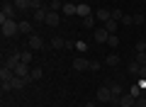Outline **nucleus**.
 Listing matches in <instances>:
<instances>
[{"instance_id": "nucleus-22", "label": "nucleus", "mask_w": 146, "mask_h": 107, "mask_svg": "<svg viewBox=\"0 0 146 107\" xmlns=\"http://www.w3.org/2000/svg\"><path fill=\"white\" fill-rule=\"evenodd\" d=\"M83 27H85V29H93V27H95V15L83 17Z\"/></svg>"}, {"instance_id": "nucleus-14", "label": "nucleus", "mask_w": 146, "mask_h": 107, "mask_svg": "<svg viewBox=\"0 0 146 107\" xmlns=\"http://www.w3.org/2000/svg\"><path fill=\"white\" fill-rule=\"evenodd\" d=\"M63 15H78V5L76 3H63Z\"/></svg>"}, {"instance_id": "nucleus-30", "label": "nucleus", "mask_w": 146, "mask_h": 107, "mask_svg": "<svg viewBox=\"0 0 146 107\" xmlns=\"http://www.w3.org/2000/svg\"><path fill=\"white\" fill-rule=\"evenodd\" d=\"M107 44L112 46V49H115V46H119V37H117V34H110V39H107Z\"/></svg>"}, {"instance_id": "nucleus-33", "label": "nucleus", "mask_w": 146, "mask_h": 107, "mask_svg": "<svg viewBox=\"0 0 146 107\" xmlns=\"http://www.w3.org/2000/svg\"><path fill=\"white\" fill-rule=\"evenodd\" d=\"M136 51H146V39H139V41H136Z\"/></svg>"}, {"instance_id": "nucleus-12", "label": "nucleus", "mask_w": 146, "mask_h": 107, "mask_svg": "<svg viewBox=\"0 0 146 107\" xmlns=\"http://www.w3.org/2000/svg\"><path fill=\"white\" fill-rule=\"evenodd\" d=\"M102 27L110 32V34H117V29H119V22H117V20H107Z\"/></svg>"}, {"instance_id": "nucleus-16", "label": "nucleus", "mask_w": 146, "mask_h": 107, "mask_svg": "<svg viewBox=\"0 0 146 107\" xmlns=\"http://www.w3.org/2000/svg\"><path fill=\"white\" fill-rule=\"evenodd\" d=\"M25 85H27V80H25V78H20V76H15V78H12V90H22Z\"/></svg>"}, {"instance_id": "nucleus-10", "label": "nucleus", "mask_w": 146, "mask_h": 107, "mask_svg": "<svg viewBox=\"0 0 146 107\" xmlns=\"http://www.w3.org/2000/svg\"><path fill=\"white\" fill-rule=\"evenodd\" d=\"M58 22H61V15H58V12H54V10H49L46 25H49V27H58Z\"/></svg>"}, {"instance_id": "nucleus-31", "label": "nucleus", "mask_w": 146, "mask_h": 107, "mask_svg": "<svg viewBox=\"0 0 146 107\" xmlns=\"http://www.w3.org/2000/svg\"><path fill=\"white\" fill-rule=\"evenodd\" d=\"M0 90H3V92H10V90H12V80H3Z\"/></svg>"}, {"instance_id": "nucleus-1", "label": "nucleus", "mask_w": 146, "mask_h": 107, "mask_svg": "<svg viewBox=\"0 0 146 107\" xmlns=\"http://www.w3.org/2000/svg\"><path fill=\"white\" fill-rule=\"evenodd\" d=\"M0 29H3L5 39H12V37L20 34V22L17 20H0Z\"/></svg>"}, {"instance_id": "nucleus-9", "label": "nucleus", "mask_w": 146, "mask_h": 107, "mask_svg": "<svg viewBox=\"0 0 146 107\" xmlns=\"http://www.w3.org/2000/svg\"><path fill=\"white\" fill-rule=\"evenodd\" d=\"M93 15H95V20L102 22V25H105L107 20H112V10H105V7H100V10H98V12H93Z\"/></svg>"}, {"instance_id": "nucleus-25", "label": "nucleus", "mask_w": 146, "mask_h": 107, "mask_svg": "<svg viewBox=\"0 0 146 107\" xmlns=\"http://www.w3.org/2000/svg\"><path fill=\"white\" fill-rule=\"evenodd\" d=\"M139 66H146V51H136V58H134Z\"/></svg>"}, {"instance_id": "nucleus-15", "label": "nucleus", "mask_w": 146, "mask_h": 107, "mask_svg": "<svg viewBox=\"0 0 146 107\" xmlns=\"http://www.w3.org/2000/svg\"><path fill=\"white\" fill-rule=\"evenodd\" d=\"M12 78H15V71H10V68H0V80H12Z\"/></svg>"}, {"instance_id": "nucleus-34", "label": "nucleus", "mask_w": 146, "mask_h": 107, "mask_svg": "<svg viewBox=\"0 0 146 107\" xmlns=\"http://www.w3.org/2000/svg\"><path fill=\"white\" fill-rule=\"evenodd\" d=\"M122 15H124L122 10H112V20H117V22H119V20H122Z\"/></svg>"}, {"instance_id": "nucleus-32", "label": "nucleus", "mask_w": 146, "mask_h": 107, "mask_svg": "<svg viewBox=\"0 0 146 107\" xmlns=\"http://www.w3.org/2000/svg\"><path fill=\"white\" fill-rule=\"evenodd\" d=\"M134 107H146V95L136 97V100H134Z\"/></svg>"}, {"instance_id": "nucleus-28", "label": "nucleus", "mask_w": 146, "mask_h": 107, "mask_svg": "<svg viewBox=\"0 0 146 107\" xmlns=\"http://www.w3.org/2000/svg\"><path fill=\"white\" fill-rule=\"evenodd\" d=\"M20 56H22V63H32V58H34V54H32V51H22Z\"/></svg>"}, {"instance_id": "nucleus-37", "label": "nucleus", "mask_w": 146, "mask_h": 107, "mask_svg": "<svg viewBox=\"0 0 146 107\" xmlns=\"http://www.w3.org/2000/svg\"><path fill=\"white\" fill-rule=\"evenodd\" d=\"M90 71H100V61H90Z\"/></svg>"}, {"instance_id": "nucleus-4", "label": "nucleus", "mask_w": 146, "mask_h": 107, "mask_svg": "<svg viewBox=\"0 0 146 107\" xmlns=\"http://www.w3.org/2000/svg\"><path fill=\"white\" fill-rule=\"evenodd\" d=\"M15 76H20V78H25L27 83H32V68H29V63H20V66L15 68Z\"/></svg>"}, {"instance_id": "nucleus-35", "label": "nucleus", "mask_w": 146, "mask_h": 107, "mask_svg": "<svg viewBox=\"0 0 146 107\" xmlns=\"http://www.w3.org/2000/svg\"><path fill=\"white\" fill-rule=\"evenodd\" d=\"M76 49H78V51H85V49H88V44H85V41H76Z\"/></svg>"}, {"instance_id": "nucleus-24", "label": "nucleus", "mask_w": 146, "mask_h": 107, "mask_svg": "<svg viewBox=\"0 0 146 107\" xmlns=\"http://www.w3.org/2000/svg\"><path fill=\"white\" fill-rule=\"evenodd\" d=\"M44 7V0H29V10L34 12V10H42Z\"/></svg>"}, {"instance_id": "nucleus-18", "label": "nucleus", "mask_w": 146, "mask_h": 107, "mask_svg": "<svg viewBox=\"0 0 146 107\" xmlns=\"http://www.w3.org/2000/svg\"><path fill=\"white\" fill-rule=\"evenodd\" d=\"M105 63H107V66H119V63H122V58L117 56V54H110V56L105 58Z\"/></svg>"}, {"instance_id": "nucleus-27", "label": "nucleus", "mask_w": 146, "mask_h": 107, "mask_svg": "<svg viewBox=\"0 0 146 107\" xmlns=\"http://www.w3.org/2000/svg\"><path fill=\"white\" fill-rule=\"evenodd\" d=\"M61 0H49V10H54V12H58V10H61Z\"/></svg>"}, {"instance_id": "nucleus-39", "label": "nucleus", "mask_w": 146, "mask_h": 107, "mask_svg": "<svg viewBox=\"0 0 146 107\" xmlns=\"http://www.w3.org/2000/svg\"><path fill=\"white\" fill-rule=\"evenodd\" d=\"M83 107H98V102H85Z\"/></svg>"}, {"instance_id": "nucleus-6", "label": "nucleus", "mask_w": 146, "mask_h": 107, "mask_svg": "<svg viewBox=\"0 0 146 107\" xmlns=\"http://www.w3.org/2000/svg\"><path fill=\"white\" fill-rule=\"evenodd\" d=\"M46 15H49V7H42V10L32 12V20H34L36 25H46Z\"/></svg>"}, {"instance_id": "nucleus-5", "label": "nucleus", "mask_w": 146, "mask_h": 107, "mask_svg": "<svg viewBox=\"0 0 146 107\" xmlns=\"http://www.w3.org/2000/svg\"><path fill=\"white\" fill-rule=\"evenodd\" d=\"M93 39H95V41H98V44H107V39H110V32H107V29H105V27H102V25H100V27H98V29H95V32H93Z\"/></svg>"}, {"instance_id": "nucleus-29", "label": "nucleus", "mask_w": 146, "mask_h": 107, "mask_svg": "<svg viewBox=\"0 0 146 107\" xmlns=\"http://www.w3.org/2000/svg\"><path fill=\"white\" fill-rule=\"evenodd\" d=\"M42 76H44V71H42L39 66H36V68H32V80H39Z\"/></svg>"}, {"instance_id": "nucleus-2", "label": "nucleus", "mask_w": 146, "mask_h": 107, "mask_svg": "<svg viewBox=\"0 0 146 107\" xmlns=\"http://www.w3.org/2000/svg\"><path fill=\"white\" fill-rule=\"evenodd\" d=\"M95 100H98L100 105H110V102H112V90H110V85H100L98 92H95Z\"/></svg>"}, {"instance_id": "nucleus-17", "label": "nucleus", "mask_w": 146, "mask_h": 107, "mask_svg": "<svg viewBox=\"0 0 146 107\" xmlns=\"http://www.w3.org/2000/svg\"><path fill=\"white\" fill-rule=\"evenodd\" d=\"M78 15H80V17L93 15V10H90V5H88V3H80V5H78Z\"/></svg>"}, {"instance_id": "nucleus-7", "label": "nucleus", "mask_w": 146, "mask_h": 107, "mask_svg": "<svg viewBox=\"0 0 146 107\" xmlns=\"http://www.w3.org/2000/svg\"><path fill=\"white\" fill-rule=\"evenodd\" d=\"M73 68L80 71V73H83V71H90V61H88V58H83V56H76V58H73Z\"/></svg>"}, {"instance_id": "nucleus-8", "label": "nucleus", "mask_w": 146, "mask_h": 107, "mask_svg": "<svg viewBox=\"0 0 146 107\" xmlns=\"http://www.w3.org/2000/svg\"><path fill=\"white\" fill-rule=\"evenodd\" d=\"M27 44H29V49H32V51L44 49V39H42L39 34H29V41H27Z\"/></svg>"}, {"instance_id": "nucleus-26", "label": "nucleus", "mask_w": 146, "mask_h": 107, "mask_svg": "<svg viewBox=\"0 0 146 107\" xmlns=\"http://www.w3.org/2000/svg\"><path fill=\"white\" fill-rule=\"evenodd\" d=\"M129 95H134V97H141V95H144V90H141V88H139V83L129 88Z\"/></svg>"}, {"instance_id": "nucleus-36", "label": "nucleus", "mask_w": 146, "mask_h": 107, "mask_svg": "<svg viewBox=\"0 0 146 107\" xmlns=\"http://www.w3.org/2000/svg\"><path fill=\"white\" fill-rule=\"evenodd\" d=\"M134 25H144V15H134Z\"/></svg>"}, {"instance_id": "nucleus-19", "label": "nucleus", "mask_w": 146, "mask_h": 107, "mask_svg": "<svg viewBox=\"0 0 146 107\" xmlns=\"http://www.w3.org/2000/svg\"><path fill=\"white\" fill-rule=\"evenodd\" d=\"M51 46H54V49H66V39H63V37H54Z\"/></svg>"}, {"instance_id": "nucleus-41", "label": "nucleus", "mask_w": 146, "mask_h": 107, "mask_svg": "<svg viewBox=\"0 0 146 107\" xmlns=\"http://www.w3.org/2000/svg\"><path fill=\"white\" fill-rule=\"evenodd\" d=\"M100 107H107V105H100Z\"/></svg>"}, {"instance_id": "nucleus-40", "label": "nucleus", "mask_w": 146, "mask_h": 107, "mask_svg": "<svg viewBox=\"0 0 146 107\" xmlns=\"http://www.w3.org/2000/svg\"><path fill=\"white\" fill-rule=\"evenodd\" d=\"M110 107H122V105H110Z\"/></svg>"}, {"instance_id": "nucleus-13", "label": "nucleus", "mask_w": 146, "mask_h": 107, "mask_svg": "<svg viewBox=\"0 0 146 107\" xmlns=\"http://www.w3.org/2000/svg\"><path fill=\"white\" fill-rule=\"evenodd\" d=\"M20 34H34V32H32V22H29V20H20Z\"/></svg>"}, {"instance_id": "nucleus-20", "label": "nucleus", "mask_w": 146, "mask_h": 107, "mask_svg": "<svg viewBox=\"0 0 146 107\" xmlns=\"http://www.w3.org/2000/svg\"><path fill=\"white\" fill-rule=\"evenodd\" d=\"M127 71L134 73V76H139V73H141V66H139L136 61H129V63H127Z\"/></svg>"}, {"instance_id": "nucleus-11", "label": "nucleus", "mask_w": 146, "mask_h": 107, "mask_svg": "<svg viewBox=\"0 0 146 107\" xmlns=\"http://www.w3.org/2000/svg\"><path fill=\"white\" fill-rule=\"evenodd\" d=\"M134 100H136L134 95H129V92H124V95L119 97V105H122V107H134Z\"/></svg>"}, {"instance_id": "nucleus-38", "label": "nucleus", "mask_w": 146, "mask_h": 107, "mask_svg": "<svg viewBox=\"0 0 146 107\" xmlns=\"http://www.w3.org/2000/svg\"><path fill=\"white\" fill-rule=\"evenodd\" d=\"M139 76H141V78L146 80V66H141V73H139Z\"/></svg>"}, {"instance_id": "nucleus-3", "label": "nucleus", "mask_w": 146, "mask_h": 107, "mask_svg": "<svg viewBox=\"0 0 146 107\" xmlns=\"http://www.w3.org/2000/svg\"><path fill=\"white\" fill-rule=\"evenodd\" d=\"M15 3H7V0H3V10H0V20H15Z\"/></svg>"}, {"instance_id": "nucleus-21", "label": "nucleus", "mask_w": 146, "mask_h": 107, "mask_svg": "<svg viewBox=\"0 0 146 107\" xmlns=\"http://www.w3.org/2000/svg\"><path fill=\"white\" fill-rule=\"evenodd\" d=\"M12 3H15V7H17V10H22V12L29 10V0H12Z\"/></svg>"}, {"instance_id": "nucleus-23", "label": "nucleus", "mask_w": 146, "mask_h": 107, "mask_svg": "<svg viewBox=\"0 0 146 107\" xmlns=\"http://www.w3.org/2000/svg\"><path fill=\"white\" fill-rule=\"evenodd\" d=\"M119 25H124V27H129V25H134V15H122V20H119Z\"/></svg>"}]
</instances>
